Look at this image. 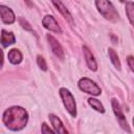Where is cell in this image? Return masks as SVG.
Listing matches in <instances>:
<instances>
[{
	"label": "cell",
	"mask_w": 134,
	"mask_h": 134,
	"mask_svg": "<svg viewBox=\"0 0 134 134\" xmlns=\"http://www.w3.org/2000/svg\"><path fill=\"white\" fill-rule=\"evenodd\" d=\"M28 114L22 107H10L3 113L4 125L13 131H19L23 129L26 126Z\"/></svg>",
	"instance_id": "obj_1"
},
{
	"label": "cell",
	"mask_w": 134,
	"mask_h": 134,
	"mask_svg": "<svg viewBox=\"0 0 134 134\" xmlns=\"http://www.w3.org/2000/svg\"><path fill=\"white\" fill-rule=\"evenodd\" d=\"M95 5L98 9V12L108 20L116 21L118 20V13L112 5V3L109 0H95Z\"/></svg>",
	"instance_id": "obj_2"
},
{
	"label": "cell",
	"mask_w": 134,
	"mask_h": 134,
	"mask_svg": "<svg viewBox=\"0 0 134 134\" xmlns=\"http://www.w3.org/2000/svg\"><path fill=\"white\" fill-rule=\"evenodd\" d=\"M60 95L62 97V100H63V104L66 110L70 113L71 116L75 117L76 116V104H75V99L73 95L71 94V92L66 88H61Z\"/></svg>",
	"instance_id": "obj_3"
},
{
	"label": "cell",
	"mask_w": 134,
	"mask_h": 134,
	"mask_svg": "<svg viewBox=\"0 0 134 134\" xmlns=\"http://www.w3.org/2000/svg\"><path fill=\"white\" fill-rule=\"evenodd\" d=\"M79 87L82 91L92 94V95H99L100 94V88L90 79L88 77H82L79 81Z\"/></svg>",
	"instance_id": "obj_4"
},
{
	"label": "cell",
	"mask_w": 134,
	"mask_h": 134,
	"mask_svg": "<svg viewBox=\"0 0 134 134\" xmlns=\"http://www.w3.org/2000/svg\"><path fill=\"white\" fill-rule=\"evenodd\" d=\"M111 103H112V108H113V111H114L115 115L117 116V118H118V120H119L120 126H121V127H122L125 130H127L128 132H131V131H130V129H129L128 122H127V120H126V117H125V115H124V113H122V111H121L120 105L118 104V102H117L115 98H113V99L111 100Z\"/></svg>",
	"instance_id": "obj_5"
},
{
	"label": "cell",
	"mask_w": 134,
	"mask_h": 134,
	"mask_svg": "<svg viewBox=\"0 0 134 134\" xmlns=\"http://www.w3.org/2000/svg\"><path fill=\"white\" fill-rule=\"evenodd\" d=\"M42 24L45 28H47L48 30L50 31H53V32H58V34H61L62 32V29L60 27V25L58 24V22L55 21V19L50 16V15H46L43 20H42Z\"/></svg>",
	"instance_id": "obj_6"
},
{
	"label": "cell",
	"mask_w": 134,
	"mask_h": 134,
	"mask_svg": "<svg viewBox=\"0 0 134 134\" xmlns=\"http://www.w3.org/2000/svg\"><path fill=\"white\" fill-rule=\"evenodd\" d=\"M47 40H48V43H49V46L52 50V52L61 60L64 59V51H63V48L61 46V44L58 42V40L55 38H53L52 36L50 35H47Z\"/></svg>",
	"instance_id": "obj_7"
},
{
	"label": "cell",
	"mask_w": 134,
	"mask_h": 134,
	"mask_svg": "<svg viewBox=\"0 0 134 134\" xmlns=\"http://www.w3.org/2000/svg\"><path fill=\"white\" fill-rule=\"evenodd\" d=\"M0 17L5 24H13L16 20L14 12L5 5H0Z\"/></svg>",
	"instance_id": "obj_8"
},
{
	"label": "cell",
	"mask_w": 134,
	"mask_h": 134,
	"mask_svg": "<svg viewBox=\"0 0 134 134\" xmlns=\"http://www.w3.org/2000/svg\"><path fill=\"white\" fill-rule=\"evenodd\" d=\"M83 51H84V57L86 59V63L89 67V69H91L92 71H95L97 69V64L94 59V55L92 54V52L90 51V49L87 46H83Z\"/></svg>",
	"instance_id": "obj_9"
},
{
	"label": "cell",
	"mask_w": 134,
	"mask_h": 134,
	"mask_svg": "<svg viewBox=\"0 0 134 134\" xmlns=\"http://www.w3.org/2000/svg\"><path fill=\"white\" fill-rule=\"evenodd\" d=\"M52 1V3H53V5L58 8V10L63 15V17L65 18V19H67V21H69V22H73V18H72V16L70 15V13H69V10L66 8V6L62 3V1L61 0H51Z\"/></svg>",
	"instance_id": "obj_10"
},
{
	"label": "cell",
	"mask_w": 134,
	"mask_h": 134,
	"mask_svg": "<svg viewBox=\"0 0 134 134\" xmlns=\"http://www.w3.org/2000/svg\"><path fill=\"white\" fill-rule=\"evenodd\" d=\"M49 119H50L51 125L54 128V132H57V133H67V129H65V127L63 126L61 119L58 116H55L54 114H50L49 115Z\"/></svg>",
	"instance_id": "obj_11"
},
{
	"label": "cell",
	"mask_w": 134,
	"mask_h": 134,
	"mask_svg": "<svg viewBox=\"0 0 134 134\" xmlns=\"http://www.w3.org/2000/svg\"><path fill=\"white\" fill-rule=\"evenodd\" d=\"M16 41L15 36L12 32H8L6 30H2L1 32V38H0V43L2 44L3 47H7L12 44H14Z\"/></svg>",
	"instance_id": "obj_12"
},
{
	"label": "cell",
	"mask_w": 134,
	"mask_h": 134,
	"mask_svg": "<svg viewBox=\"0 0 134 134\" xmlns=\"http://www.w3.org/2000/svg\"><path fill=\"white\" fill-rule=\"evenodd\" d=\"M7 57H8L9 62H10L12 64H15V65L19 64V63L22 61V53H21L18 49H16V48L10 49V50L8 51Z\"/></svg>",
	"instance_id": "obj_13"
},
{
	"label": "cell",
	"mask_w": 134,
	"mask_h": 134,
	"mask_svg": "<svg viewBox=\"0 0 134 134\" xmlns=\"http://www.w3.org/2000/svg\"><path fill=\"white\" fill-rule=\"evenodd\" d=\"M88 103H89V105L94 109V110H96V111H98V112H100V113H104L105 112V108H104V106L102 105V103L98 100V99H95V98H89L88 99Z\"/></svg>",
	"instance_id": "obj_14"
},
{
	"label": "cell",
	"mask_w": 134,
	"mask_h": 134,
	"mask_svg": "<svg viewBox=\"0 0 134 134\" xmlns=\"http://www.w3.org/2000/svg\"><path fill=\"white\" fill-rule=\"evenodd\" d=\"M109 57L111 59V62L113 63V65L117 68V69H120V62H119V59H118V55L117 53L114 51V49L112 48H109Z\"/></svg>",
	"instance_id": "obj_15"
},
{
	"label": "cell",
	"mask_w": 134,
	"mask_h": 134,
	"mask_svg": "<svg viewBox=\"0 0 134 134\" xmlns=\"http://www.w3.org/2000/svg\"><path fill=\"white\" fill-rule=\"evenodd\" d=\"M133 10H134V4L132 1H128L126 3V14L131 24H133Z\"/></svg>",
	"instance_id": "obj_16"
},
{
	"label": "cell",
	"mask_w": 134,
	"mask_h": 134,
	"mask_svg": "<svg viewBox=\"0 0 134 134\" xmlns=\"http://www.w3.org/2000/svg\"><path fill=\"white\" fill-rule=\"evenodd\" d=\"M37 62H38V65H39V67L42 69V70H47V64H46V62H45V59L43 58V57H41V55H38V59H37Z\"/></svg>",
	"instance_id": "obj_17"
},
{
	"label": "cell",
	"mask_w": 134,
	"mask_h": 134,
	"mask_svg": "<svg viewBox=\"0 0 134 134\" xmlns=\"http://www.w3.org/2000/svg\"><path fill=\"white\" fill-rule=\"evenodd\" d=\"M19 22H20V24H21V26L25 29V30H27V31H32V27L30 26V24L25 20V19H23V18H20L19 19Z\"/></svg>",
	"instance_id": "obj_18"
},
{
	"label": "cell",
	"mask_w": 134,
	"mask_h": 134,
	"mask_svg": "<svg viewBox=\"0 0 134 134\" xmlns=\"http://www.w3.org/2000/svg\"><path fill=\"white\" fill-rule=\"evenodd\" d=\"M41 131H42V133H53V132H54V131H52L50 128H48V126H47L45 122L42 125Z\"/></svg>",
	"instance_id": "obj_19"
},
{
	"label": "cell",
	"mask_w": 134,
	"mask_h": 134,
	"mask_svg": "<svg viewBox=\"0 0 134 134\" xmlns=\"http://www.w3.org/2000/svg\"><path fill=\"white\" fill-rule=\"evenodd\" d=\"M127 62H128V64H129V67H130V69L133 71L134 70V64H133V57H128V59H127Z\"/></svg>",
	"instance_id": "obj_20"
},
{
	"label": "cell",
	"mask_w": 134,
	"mask_h": 134,
	"mask_svg": "<svg viewBox=\"0 0 134 134\" xmlns=\"http://www.w3.org/2000/svg\"><path fill=\"white\" fill-rule=\"evenodd\" d=\"M3 66V51L0 48V68Z\"/></svg>",
	"instance_id": "obj_21"
},
{
	"label": "cell",
	"mask_w": 134,
	"mask_h": 134,
	"mask_svg": "<svg viewBox=\"0 0 134 134\" xmlns=\"http://www.w3.org/2000/svg\"><path fill=\"white\" fill-rule=\"evenodd\" d=\"M119 1H120V2H125L126 0H119Z\"/></svg>",
	"instance_id": "obj_22"
}]
</instances>
